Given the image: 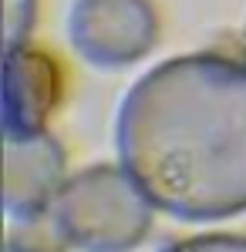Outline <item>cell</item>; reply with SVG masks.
<instances>
[{
    "label": "cell",
    "mask_w": 246,
    "mask_h": 252,
    "mask_svg": "<svg viewBox=\"0 0 246 252\" xmlns=\"http://www.w3.org/2000/svg\"><path fill=\"white\" fill-rule=\"evenodd\" d=\"M68 155L47 128L3 135V205L20 222L51 215L64 189Z\"/></svg>",
    "instance_id": "obj_4"
},
{
    "label": "cell",
    "mask_w": 246,
    "mask_h": 252,
    "mask_svg": "<svg viewBox=\"0 0 246 252\" xmlns=\"http://www.w3.org/2000/svg\"><path fill=\"white\" fill-rule=\"evenodd\" d=\"M68 27L81 58L98 67H128L159 40L152 0H78Z\"/></svg>",
    "instance_id": "obj_3"
},
{
    "label": "cell",
    "mask_w": 246,
    "mask_h": 252,
    "mask_svg": "<svg viewBox=\"0 0 246 252\" xmlns=\"http://www.w3.org/2000/svg\"><path fill=\"white\" fill-rule=\"evenodd\" d=\"M115 135L155 209L186 222L246 212V64L216 51L162 61L125 94Z\"/></svg>",
    "instance_id": "obj_1"
},
{
    "label": "cell",
    "mask_w": 246,
    "mask_h": 252,
    "mask_svg": "<svg viewBox=\"0 0 246 252\" xmlns=\"http://www.w3.org/2000/svg\"><path fill=\"white\" fill-rule=\"evenodd\" d=\"M155 202L125 165H91L64 182L51 222L81 252H132L152 232Z\"/></svg>",
    "instance_id": "obj_2"
},
{
    "label": "cell",
    "mask_w": 246,
    "mask_h": 252,
    "mask_svg": "<svg viewBox=\"0 0 246 252\" xmlns=\"http://www.w3.org/2000/svg\"><path fill=\"white\" fill-rule=\"evenodd\" d=\"M162 252H246V235L206 232V235H192V239H179V242L165 246Z\"/></svg>",
    "instance_id": "obj_7"
},
{
    "label": "cell",
    "mask_w": 246,
    "mask_h": 252,
    "mask_svg": "<svg viewBox=\"0 0 246 252\" xmlns=\"http://www.w3.org/2000/svg\"><path fill=\"white\" fill-rule=\"evenodd\" d=\"M243 54H246V27H243Z\"/></svg>",
    "instance_id": "obj_8"
},
{
    "label": "cell",
    "mask_w": 246,
    "mask_h": 252,
    "mask_svg": "<svg viewBox=\"0 0 246 252\" xmlns=\"http://www.w3.org/2000/svg\"><path fill=\"white\" fill-rule=\"evenodd\" d=\"M61 64L47 51L20 44L3 64V135L41 131L61 101Z\"/></svg>",
    "instance_id": "obj_5"
},
{
    "label": "cell",
    "mask_w": 246,
    "mask_h": 252,
    "mask_svg": "<svg viewBox=\"0 0 246 252\" xmlns=\"http://www.w3.org/2000/svg\"><path fill=\"white\" fill-rule=\"evenodd\" d=\"M38 20V0H3V51L27 44Z\"/></svg>",
    "instance_id": "obj_6"
}]
</instances>
